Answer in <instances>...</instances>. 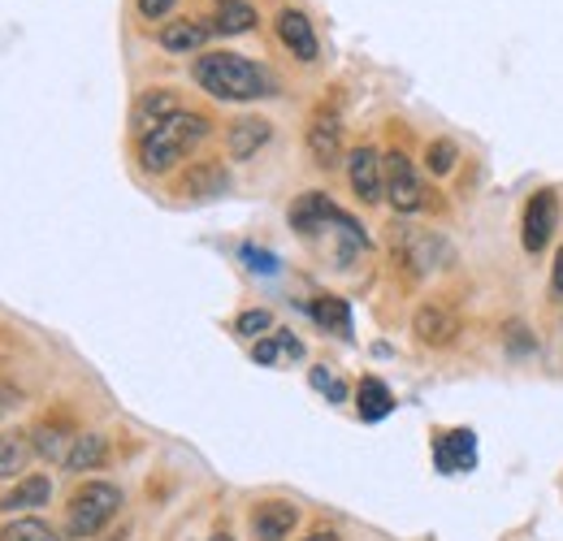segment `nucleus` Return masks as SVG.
Listing matches in <instances>:
<instances>
[{"mask_svg":"<svg viewBox=\"0 0 563 541\" xmlns=\"http://www.w3.org/2000/svg\"><path fill=\"white\" fill-rule=\"evenodd\" d=\"M196 83L209 96H218V101H265V96H278V79L265 66H256V61H247L238 52H204L196 61Z\"/></svg>","mask_w":563,"mask_h":541,"instance_id":"f257e3e1","label":"nucleus"},{"mask_svg":"<svg viewBox=\"0 0 563 541\" xmlns=\"http://www.w3.org/2000/svg\"><path fill=\"white\" fill-rule=\"evenodd\" d=\"M209 134V117L204 113H174L165 126H156L152 134L139 139V165L148 174H169L178 161H187V152Z\"/></svg>","mask_w":563,"mask_h":541,"instance_id":"f03ea898","label":"nucleus"},{"mask_svg":"<svg viewBox=\"0 0 563 541\" xmlns=\"http://www.w3.org/2000/svg\"><path fill=\"white\" fill-rule=\"evenodd\" d=\"M117 511H121V490L109 481H87L74 490V498L66 507V533L74 541L96 538Z\"/></svg>","mask_w":563,"mask_h":541,"instance_id":"7ed1b4c3","label":"nucleus"},{"mask_svg":"<svg viewBox=\"0 0 563 541\" xmlns=\"http://www.w3.org/2000/svg\"><path fill=\"white\" fill-rule=\"evenodd\" d=\"M382 169H386V200L395 204V213H421L425 187H421L417 165L403 152H390V156H382Z\"/></svg>","mask_w":563,"mask_h":541,"instance_id":"20e7f679","label":"nucleus"},{"mask_svg":"<svg viewBox=\"0 0 563 541\" xmlns=\"http://www.w3.org/2000/svg\"><path fill=\"white\" fill-rule=\"evenodd\" d=\"M399 260L408 264V273H412V278H425V273H434V269H443V264H447L450 247H447V238H438V234L403 230V234H399Z\"/></svg>","mask_w":563,"mask_h":541,"instance_id":"39448f33","label":"nucleus"},{"mask_svg":"<svg viewBox=\"0 0 563 541\" xmlns=\"http://www.w3.org/2000/svg\"><path fill=\"white\" fill-rule=\"evenodd\" d=\"M347 178H351V191L364 200V204H377L386 200V169H382V156L373 148H355L347 156Z\"/></svg>","mask_w":563,"mask_h":541,"instance_id":"423d86ee","label":"nucleus"},{"mask_svg":"<svg viewBox=\"0 0 563 541\" xmlns=\"http://www.w3.org/2000/svg\"><path fill=\"white\" fill-rule=\"evenodd\" d=\"M555 225H560V200H555V191H538L529 204H525V251H542L547 243H551V234H555Z\"/></svg>","mask_w":563,"mask_h":541,"instance_id":"0eeeda50","label":"nucleus"},{"mask_svg":"<svg viewBox=\"0 0 563 541\" xmlns=\"http://www.w3.org/2000/svg\"><path fill=\"white\" fill-rule=\"evenodd\" d=\"M174 113H183V101H178V92H169V87H156V92H143L134 108H130V126H134V134L143 139V134H152L156 126H165Z\"/></svg>","mask_w":563,"mask_h":541,"instance_id":"6e6552de","label":"nucleus"},{"mask_svg":"<svg viewBox=\"0 0 563 541\" xmlns=\"http://www.w3.org/2000/svg\"><path fill=\"white\" fill-rule=\"evenodd\" d=\"M273 26H278V39L291 48V57H300L304 66H308V61H317L321 44H317V31H313L308 13H300V9H282Z\"/></svg>","mask_w":563,"mask_h":541,"instance_id":"1a4fd4ad","label":"nucleus"},{"mask_svg":"<svg viewBox=\"0 0 563 541\" xmlns=\"http://www.w3.org/2000/svg\"><path fill=\"white\" fill-rule=\"evenodd\" d=\"M434 463H438V472H468L472 463H477V437L468 430H450V433H438L434 437Z\"/></svg>","mask_w":563,"mask_h":541,"instance_id":"9d476101","label":"nucleus"},{"mask_svg":"<svg viewBox=\"0 0 563 541\" xmlns=\"http://www.w3.org/2000/svg\"><path fill=\"white\" fill-rule=\"evenodd\" d=\"M295 525H300V507H291V503H282V498L260 503V507L251 511V538L256 541H286Z\"/></svg>","mask_w":563,"mask_h":541,"instance_id":"9b49d317","label":"nucleus"},{"mask_svg":"<svg viewBox=\"0 0 563 541\" xmlns=\"http://www.w3.org/2000/svg\"><path fill=\"white\" fill-rule=\"evenodd\" d=\"M412 333L425 342V346H447L459 333V317L450 313L447 304H425L417 317H412Z\"/></svg>","mask_w":563,"mask_h":541,"instance_id":"f8f14e48","label":"nucleus"},{"mask_svg":"<svg viewBox=\"0 0 563 541\" xmlns=\"http://www.w3.org/2000/svg\"><path fill=\"white\" fill-rule=\"evenodd\" d=\"M308 152L321 169H335L338 156H342V126H338L335 113H317L313 126H308Z\"/></svg>","mask_w":563,"mask_h":541,"instance_id":"ddd939ff","label":"nucleus"},{"mask_svg":"<svg viewBox=\"0 0 563 541\" xmlns=\"http://www.w3.org/2000/svg\"><path fill=\"white\" fill-rule=\"evenodd\" d=\"M178 191L191 196V200H213V196H225V191H230V174H225L222 161H196V165L187 169V178L178 183Z\"/></svg>","mask_w":563,"mask_h":541,"instance_id":"4468645a","label":"nucleus"},{"mask_svg":"<svg viewBox=\"0 0 563 541\" xmlns=\"http://www.w3.org/2000/svg\"><path fill=\"white\" fill-rule=\"evenodd\" d=\"M269 134H273V126H269L265 117H238V121L230 126V134H225V148H230L234 161H251V156L269 143Z\"/></svg>","mask_w":563,"mask_h":541,"instance_id":"2eb2a0df","label":"nucleus"},{"mask_svg":"<svg viewBox=\"0 0 563 541\" xmlns=\"http://www.w3.org/2000/svg\"><path fill=\"white\" fill-rule=\"evenodd\" d=\"M48 498H52V481L48 477H22L4 498H0V511L4 516H13V511H35V507H48Z\"/></svg>","mask_w":563,"mask_h":541,"instance_id":"dca6fc26","label":"nucleus"},{"mask_svg":"<svg viewBox=\"0 0 563 541\" xmlns=\"http://www.w3.org/2000/svg\"><path fill=\"white\" fill-rule=\"evenodd\" d=\"M251 360L273 368V364H286V360H304V342L291 333V329H278V333H265L256 346H251Z\"/></svg>","mask_w":563,"mask_h":541,"instance_id":"f3484780","label":"nucleus"},{"mask_svg":"<svg viewBox=\"0 0 563 541\" xmlns=\"http://www.w3.org/2000/svg\"><path fill=\"white\" fill-rule=\"evenodd\" d=\"M355 412H360V421H386V416L395 412L390 386H386L382 377H364V381L355 386Z\"/></svg>","mask_w":563,"mask_h":541,"instance_id":"a211bd4d","label":"nucleus"},{"mask_svg":"<svg viewBox=\"0 0 563 541\" xmlns=\"http://www.w3.org/2000/svg\"><path fill=\"white\" fill-rule=\"evenodd\" d=\"M209 35H213V26H209V22L178 17V22H165V31H161V48H169V52H196Z\"/></svg>","mask_w":563,"mask_h":541,"instance_id":"6ab92c4d","label":"nucleus"},{"mask_svg":"<svg viewBox=\"0 0 563 541\" xmlns=\"http://www.w3.org/2000/svg\"><path fill=\"white\" fill-rule=\"evenodd\" d=\"M31 455H35L31 433H22V430L0 433V481H9V477H17V472H26Z\"/></svg>","mask_w":563,"mask_h":541,"instance_id":"aec40b11","label":"nucleus"},{"mask_svg":"<svg viewBox=\"0 0 563 541\" xmlns=\"http://www.w3.org/2000/svg\"><path fill=\"white\" fill-rule=\"evenodd\" d=\"M105 459H109V442H105L101 433H79L61 468H66V472H92V468H101Z\"/></svg>","mask_w":563,"mask_h":541,"instance_id":"412c9836","label":"nucleus"},{"mask_svg":"<svg viewBox=\"0 0 563 541\" xmlns=\"http://www.w3.org/2000/svg\"><path fill=\"white\" fill-rule=\"evenodd\" d=\"M74 437H79V433H70L66 425H52V421L35 425V433H31L35 450H39L44 459H52V463H66V455H70V446H74Z\"/></svg>","mask_w":563,"mask_h":541,"instance_id":"4be33fe9","label":"nucleus"},{"mask_svg":"<svg viewBox=\"0 0 563 541\" xmlns=\"http://www.w3.org/2000/svg\"><path fill=\"white\" fill-rule=\"evenodd\" d=\"M218 35H247L251 26H256V9L247 4V0H225L222 9L213 13V22H209Z\"/></svg>","mask_w":563,"mask_h":541,"instance_id":"5701e85b","label":"nucleus"},{"mask_svg":"<svg viewBox=\"0 0 563 541\" xmlns=\"http://www.w3.org/2000/svg\"><path fill=\"white\" fill-rule=\"evenodd\" d=\"M313 317H317V325H326V329H335L342 338H351V308H347V299H338V295H317V299H313Z\"/></svg>","mask_w":563,"mask_h":541,"instance_id":"b1692460","label":"nucleus"},{"mask_svg":"<svg viewBox=\"0 0 563 541\" xmlns=\"http://www.w3.org/2000/svg\"><path fill=\"white\" fill-rule=\"evenodd\" d=\"M0 541H61V538H57L52 525H44V520H35V516H22V520H9V525L0 529Z\"/></svg>","mask_w":563,"mask_h":541,"instance_id":"393cba45","label":"nucleus"},{"mask_svg":"<svg viewBox=\"0 0 563 541\" xmlns=\"http://www.w3.org/2000/svg\"><path fill=\"white\" fill-rule=\"evenodd\" d=\"M455 156H459V152H455V143H450V139H434V143H430V152H425V161H430V169H434L438 178L455 169Z\"/></svg>","mask_w":563,"mask_h":541,"instance_id":"a878e982","label":"nucleus"},{"mask_svg":"<svg viewBox=\"0 0 563 541\" xmlns=\"http://www.w3.org/2000/svg\"><path fill=\"white\" fill-rule=\"evenodd\" d=\"M273 329V317L265 313V308H251V313H243L238 321H234V333H243V338H265Z\"/></svg>","mask_w":563,"mask_h":541,"instance_id":"bb28decb","label":"nucleus"},{"mask_svg":"<svg viewBox=\"0 0 563 541\" xmlns=\"http://www.w3.org/2000/svg\"><path fill=\"white\" fill-rule=\"evenodd\" d=\"M313 386H317L330 403H342V399H347V386H342L338 377H330V368H313Z\"/></svg>","mask_w":563,"mask_h":541,"instance_id":"cd10ccee","label":"nucleus"},{"mask_svg":"<svg viewBox=\"0 0 563 541\" xmlns=\"http://www.w3.org/2000/svg\"><path fill=\"white\" fill-rule=\"evenodd\" d=\"M243 260H251L256 273H278V260L269 251H256V247H243Z\"/></svg>","mask_w":563,"mask_h":541,"instance_id":"c85d7f7f","label":"nucleus"},{"mask_svg":"<svg viewBox=\"0 0 563 541\" xmlns=\"http://www.w3.org/2000/svg\"><path fill=\"white\" fill-rule=\"evenodd\" d=\"M134 4H139V13H143L148 22H156V17H165V13H169L178 0H134Z\"/></svg>","mask_w":563,"mask_h":541,"instance_id":"c756f323","label":"nucleus"},{"mask_svg":"<svg viewBox=\"0 0 563 541\" xmlns=\"http://www.w3.org/2000/svg\"><path fill=\"white\" fill-rule=\"evenodd\" d=\"M551 286H555V295H563V247H560V256H555V273H551Z\"/></svg>","mask_w":563,"mask_h":541,"instance_id":"7c9ffc66","label":"nucleus"},{"mask_svg":"<svg viewBox=\"0 0 563 541\" xmlns=\"http://www.w3.org/2000/svg\"><path fill=\"white\" fill-rule=\"evenodd\" d=\"M9 403H13V390H9V386H0V416L9 412Z\"/></svg>","mask_w":563,"mask_h":541,"instance_id":"2f4dec72","label":"nucleus"},{"mask_svg":"<svg viewBox=\"0 0 563 541\" xmlns=\"http://www.w3.org/2000/svg\"><path fill=\"white\" fill-rule=\"evenodd\" d=\"M304 541H338V533H313V538H304Z\"/></svg>","mask_w":563,"mask_h":541,"instance_id":"473e14b6","label":"nucleus"},{"mask_svg":"<svg viewBox=\"0 0 563 541\" xmlns=\"http://www.w3.org/2000/svg\"><path fill=\"white\" fill-rule=\"evenodd\" d=\"M209 541H234V538H230V533H213Z\"/></svg>","mask_w":563,"mask_h":541,"instance_id":"72a5a7b5","label":"nucleus"},{"mask_svg":"<svg viewBox=\"0 0 563 541\" xmlns=\"http://www.w3.org/2000/svg\"><path fill=\"white\" fill-rule=\"evenodd\" d=\"M222 4H225V0H222Z\"/></svg>","mask_w":563,"mask_h":541,"instance_id":"f704fd0d","label":"nucleus"}]
</instances>
